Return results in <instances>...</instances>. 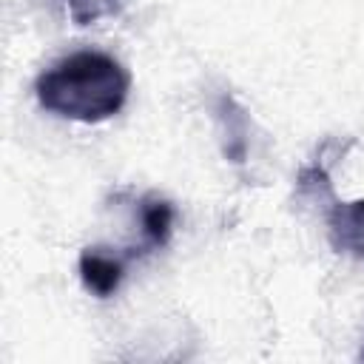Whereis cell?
<instances>
[{
  "mask_svg": "<svg viewBox=\"0 0 364 364\" xmlns=\"http://www.w3.org/2000/svg\"><path fill=\"white\" fill-rule=\"evenodd\" d=\"M128 88V68L117 57L94 48H82L57 60L34 82L40 108L77 122L111 119L125 105Z\"/></svg>",
  "mask_w": 364,
  "mask_h": 364,
  "instance_id": "cell-1",
  "label": "cell"
},
{
  "mask_svg": "<svg viewBox=\"0 0 364 364\" xmlns=\"http://www.w3.org/2000/svg\"><path fill=\"white\" fill-rule=\"evenodd\" d=\"M128 259H134V256L131 253L105 250V247H85L80 253V279H82L85 290H91L100 299L117 293V287H119V282L125 276Z\"/></svg>",
  "mask_w": 364,
  "mask_h": 364,
  "instance_id": "cell-2",
  "label": "cell"
},
{
  "mask_svg": "<svg viewBox=\"0 0 364 364\" xmlns=\"http://www.w3.org/2000/svg\"><path fill=\"white\" fill-rule=\"evenodd\" d=\"M327 236L333 250L364 259V199L333 202L327 210Z\"/></svg>",
  "mask_w": 364,
  "mask_h": 364,
  "instance_id": "cell-3",
  "label": "cell"
},
{
  "mask_svg": "<svg viewBox=\"0 0 364 364\" xmlns=\"http://www.w3.org/2000/svg\"><path fill=\"white\" fill-rule=\"evenodd\" d=\"M136 216H139V236H142L139 247H142V253L165 247L168 239H171V230H173V219H176L173 205L159 193H145L136 202Z\"/></svg>",
  "mask_w": 364,
  "mask_h": 364,
  "instance_id": "cell-4",
  "label": "cell"
},
{
  "mask_svg": "<svg viewBox=\"0 0 364 364\" xmlns=\"http://www.w3.org/2000/svg\"><path fill=\"white\" fill-rule=\"evenodd\" d=\"M216 119L222 125V134H225V156L230 162H245V154H247V119H245V111L230 100V97H219L216 100Z\"/></svg>",
  "mask_w": 364,
  "mask_h": 364,
  "instance_id": "cell-5",
  "label": "cell"
},
{
  "mask_svg": "<svg viewBox=\"0 0 364 364\" xmlns=\"http://www.w3.org/2000/svg\"><path fill=\"white\" fill-rule=\"evenodd\" d=\"M68 11V17L77 23V26H88V23H97L102 17H111L119 11L122 0H60Z\"/></svg>",
  "mask_w": 364,
  "mask_h": 364,
  "instance_id": "cell-6",
  "label": "cell"
},
{
  "mask_svg": "<svg viewBox=\"0 0 364 364\" xmlns=\"http://www.w3.org/2000/svg\"><path fill=\"white\" fill-rule=\"evenodd\" d=\"M361 358H364V350H361Z\"/></svg>",
  "mask_w": 364,
  "mask_h": 364,
  "instance_id": "cell-7",
  "label": "cell"
}]
</instances>
